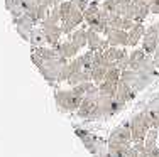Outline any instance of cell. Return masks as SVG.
I'll use <instances>...</instances> for the list:
<instances>
[{
    "label": "cell",
    "mask_w": 159,
    "mask_h": 157,
    "mask_svg": "<svg viewBox=\"0 0 159 157\" xmlns=\"http://www.w3.org/2000/svg\"><path fill=\"white\" fill-rule=\"evenodd\" d=\"M59 12H61V29L64 36H71V32H75L85 22L83 10H80L71 0H64L63 3H59Z\"/></svg>",
    "instance_id": "cell-1"
},
{
    "label": "cell",
    "mask_w": 159,
    "mask_h": 157,
    "mask_svg": "<svg viewBox=\"0 0 159 157\" xmlns=\"http://www.w3.org/2000/svg\"><path fill=\"white\" fill-rule=\"evenodd\" d=\"M120 80H122L124 83H127L129 86H130L135 93H137V91H142L146 86H149V85L152 83L154 78L147 76V74L139 73L137 69L127 68V69L122 71V74H120Z\"/></svg>",
    "instance_id": "cell-2"
},
{
    "label": "cell",
    "mask_w": 159,
    "mask_h": 157,
    "mask_svg": "<svg viewBox=\"0 0 159 157\" xmlns=\"http://www.w3.org/2000/svg\"><path fill=\"white\" fill-rule=\"evenodd\" d=\"M70 59L66 58H58V59H52V61H46L39 69V73L43 74V78L48 81V83H52V81H59V74H61L63 68L68 64Z\"/></svg>",
    "instance_id": "cell-3"
},
{
    "label": "cell",
    "mask_w": 159,
    "mask_h": 157,
    "mask_svg": "<svg viewBox=\"0 0 159 157\" xmlns=\"http://www.w3.org/2000/svg\"><path fill=\"white\" fill-rule=\"evenodd\" d=\"M24 7H25V14L31 15L37 24H41L48 17L51 3H49V0H24Z\"/></svg>",
    "instance_id": "cell-4"
},
{
    "label": "cell",
    "mask_w": 159,
    "mask_h": 157,
    "mask_svg": "<svg viewBox=\"0 0 159 157\" xmlns=\"http://www.w3.org/2000/svg\"><path fill=\"white\" fill-rule=\"evenodd\" d=\"M151 127H152V123H151V118L149 115H147V111H142V113L135 115L134 118H132V139L135 142H142L146 139L147 132L151 130Z\"/></svg>",
    "instance_id": "cell-5"
},
{
    "label": "cell",
    "mask_w": 159,
    "mask_h": 157,
    "mask_svg": "<svg viewBox=\"0 0 159 157\" xmlns=\"http://www.w3.org/2000/svg\"><path fill=\"white\" fill-rule=\"evenodd\" d=\"M39 25H41V29L44 31V36H46V42H48V46L56 47L59 42H61V36H63L61 24H58V22H52L51 19H48V17H46Z\"/></svg>",
    "instance_id": "cell-6"
},
{
    "label": "cell",
    "mask_w": 159,
    "mask_h": 157,
    "mask_svg": "<svg viewBox=\"0 0 159 157\" xmlns=\"http://www.w3.org/2000/svg\"><path fill=\"white\" fill-rule=\"evenodd\" d=\"M105 56H107L108 61H110L113 66H117L119 69L124 71V69L129 68V51H127V47L110 46L105 51Z\"/></svg>",
    "instance_id": "cell-7"
},
{
    "label": "cell",
    "mask_w": 159,
    "mask_h": 157,
    "mask_svg": "<svg viewBox=\"0 0 159 157\" xmlns=\"http://www.w3.org/2000/svg\"><path fill=\"white\" fill-rule=\"evenodd\" d=\"M141 47L147 54L152 56L154 51L159 47V27H157V22L146 29V34H144L142 41H141Z\"/></svg>",
    "instance_id": "cell-8"
},
{
    "label": "cell",
    "mask_w": 159,
    "mask_h": 157,
    "mask_svg": "<svg viewBox=\"0 0 159 157\" xmlns=\"http://www.w3.org/2000/svg\"><path fill=\"white\" fill-rule=\"evenodd\" d=\"M54 98H56V103H58L63 110H70V111L75 110V108H80V105L83 102V98L78 96L73 89H71V91H58Z\"/></svg>",
    "instance_id": "cell-9"
},
{
    "label": "cell",
    "mask_w": 159,
    "mask_h": 157,
    "mask_svg": "<svg viewBox=\"0 0 159 157\" xmlns=\"http://www.w3.org/2000/svg\"><path fill=\"white\" fill-rule=\"evenodd\" d=\"M12 22H14V25H16V32L25 41V42H29L31 31L37 25V22L34 20L31 15H27V14H24V15H20V17L12 19Z\"/></svg>",
    "instance_id": "cell-10"
},
{
    "label": "cell",
    "mask_w": 159,
    "mask_h": 157,
    "mask_svg": "<svg viewBox=\"0 0 159 157\" xmlns=\"http://www.w3.org/2000/svg\"><path fill=\"white\" fill-rule=\"evenodd\" d=\"M105 37L108 39L110 46L129 47V31H124V29H110Z\"/></svg>",
    "instance_id": "cell-11"
},
{
    "label": "cell",
    "mask_w": 159,
    "mask_h": 157,
    "mask_svg": "<svg viewBox=\"0 0 159 157\" xmlns=\"http://www.w3.org/2000/svg\"><path fill=\"white\" fill-rule=\"evenodd\" d=\"M100 12H102V7H100V3H98V0H92L88 9L83 12L85 24L88 25V27H97L98 22H100Z\"/></svg>",
    "instance_id": "cell-12"
},
{
    "label": "cell",
    "mask_w": 159,
    "mask_h": 157,
    "mask_svg": "<svg viewBox=\"0 0 159 157\" xmlns=\"http://www.w3.org/2000/svg\"><path fill=\"white\" fill-rule=\"evenodd\" d=\"M56 49L61 52V56H63V58H66V59H73V58H76V56H80V51H81V49H80V47H78L71 39L61 41V42H59L58 46H56Z\"/></svg>",
    "instance_id": "cell-13"
},
{
    "label": "cell",
    "mask_w": 159,
    "mask_h": 157,
    "mask_svg": "<svg viewBox=\"0 0 159 157\" xmlns=\"http://www.w3.org/2000/svg\"><path fill=\"white\" fill-rule=\"evenodd\" d=\"M146 25L144 22H135L134 27L129 31V47H137V44L142 41L144 34H146Z\"/></svg>",
    "instance_id": "cell-14"
},
{
    "label": "cell",
    "mask_w": 159,
    "mask_h": 157,
    "mask_svg": "<svg viewBox=\"0 0 159 157\" xmlns=\"http://www.w3.org/2000/svg\"><path fill=\"white\" fill-rule=\"evenodd\" d=\"M31 51H32V52H37V54H39L41 58L44 59V63L61 58V52L56 49V47H52V46H39V47H32Z\"/></svg>",
    "instance_id": "cell-15"
},
{
    "label": "cell",
    "mask_w": 159,
    "mask_h": 157,
    "mask_svg": "<svg viewBox=\"0 0 159 157\" xmlns=\"http://www.w3.org/2000/svg\"><path fill=\"white\" fill-rule=\"evenodd\" d=\"M70 39L73 41L75 44L80 47V49H83V47H86V44H88V25H83V27H78L75 32H71Z\"/></svg>",
    "instance_id": "cell-16"
},
{
    "label": "cell",
    "mask_w": 159,
    "mask_h": 157,
    "mask_svg": "<svg viewBox=\"0 0 159 157\" xmlns=\"http://www.w3.org/2000/svg\"><path fill=\"white\" fill-rule=\"evenodd\" d=\"M134 7H135V22H144L147 19V15L151 14L149 9V0H134Z\"/></svg>",
    "instance_id": "cell-17"
},
{
    "label": "cell",
    "mask_w": 159,
    "mask_h": 157,
    "mask_svg": "<svg viewBox=\"0 0 159 157\" xmlns=\"http://www.w3.org/2000/svg\"><path fill=\"white\" fill-rule=\"evenodd\" d=\"M5 9H7V12L12 15V19L20 17L25 14L24 0H5Z\"/></svg>",
    "instance_id": "cell-18"
},
{
    "label": "cell",
    "mask_w": 159,
    "mask_h": 157,
    "mask_svg": "<svg viewBox=\"0 0 159 157\" xmlns=\"http://www.w3.org/2000/svg\"><path fill=\"white\" fill-rule=\"evenodd\" d=\"M147 52L142 49V47H134L130 52H129V68H137V64H141L144 59L147 58Z\"/></svg>",
    "instance_id": "cell-19"
},
{
    "label": "cell",
    "mask_w": 159,
    "mask_h": 157,
    "mask_svg": "<svg viewBox=\"0 0 159 157\" xmlns=\"http://www.w3.org/2000/svg\"><path fill=\"white\" fill-rule=\"evenodd\" d=\"M29 44H31V47H39V46H44L46 42V36H44V31L39 27H34L31 31V36H29Z\"/></svg>",
    "instance_id": "cell-20"
},
{
    "label": "cell",
    "mask_w": 159,
    "mask_h": 157,
    "mask_svg": "<svg viewBox=\"0 0 159 157\" xmlns=\"http://www.w3.org/2000/svg\"><path fill=\"white\" fill-rule=\"evenodd\" d=\"M157 135H159V130L157 129H152V130H149L147 132V135H146V150H147V154L149 155H152V152L156 150V142H157Z\"/></svg>",
    "instance_id": "cell-21"
},
{
    "label": "cell",
    "mask_w": 159,
    "mask_h": 157,
    "mask_svg": "<svg viewBox=\"0 0 159 157\" xmlns=\"http://www.w3.org/2000/svg\"><path fill=\"white\" fill-rule=\"evenodd\" d=\"M85 81H92V71H90V69H81V71H78L75 76H71L70 80H68V83L73 85V86H76V85L85 83Z\"/></svg>",
    "instance_id": "cell-22"
},
{
    "label": "cell",
    "mask_w": 159,
    "mask_h": 157,
    "mask_svg": "<svg viewBox=\"0 0 159 157\" xmlns=\"http://www.w3.org/2000/svg\"><path fill=\"white\" fill-rule=\"evenodd\" d=\"M107 71H108L107 66H93L92 68V81L95 85H100L105 80V76H107Z\"/></svg>",
    "instance_id": "cell-23"
},
{
    "label": "cell",
    "mask_w": 159,
    "mask_h": 157,
    "mask_svg": "<svg viewBox=\"0 0 159 157\" xmlns=\"http://www.w3.org/2000/svg\"><path fill=\"white\" fill-rule=\"evenodd\" d=\"M100 7L110 15H119V0H103Z\"/></svg>",
    "instance_id": "cell-24"
},
{
    "label": "cell",
    "mask_w": 159,
    "mask_h": 157,
    "mask_svg": "<svg viewBox=\"0 0 159 157\" xmlns=\"http://www.w3.org/2000/svg\"><path fill=\"white\" fill-rule=\"evenodd\" d=\"M80 61H81V64H83V69L92 71V68H93V51L88 49L86 52L80 54Z\"/></svg>",
    "instance_id": "cell-25"
},
{
    "label": "cell",
    "mask_w": 159,
    "mask_h": 157,
    "mask_svg": "<svg viewBox=\"0 0 159 157\" xmlns=\"http://www.w3.org/2000/svg\"><path fill=\"white\" fill-rule=\"evenodd\" d=\"M31 61L34 63V66H36V68H41V66L44 64V59L41 58L37 52H32V51H31Z\"/></svg>",
    "instance_id": "cell-26"
},
{
    "label": "cell",
    "mask_w": 159,
    "mask_h": 157,
    "mask_svg": "<svg viewBox=\"0 0 159 157\" xmlns=\"http://www.w3.org/2000/svg\"><path fill=\"white\" fill-rule=\"evenodd\" d=\"M71 2H73L80 10H83V12H85V10L88 9V5H90V2H92V0H71Z\"/></svg>",
    "instance_id": "cell-27"
},
{
    "label": "cell",
    "mask_w": 159,
    "mask_h": 157,
    "mask_svg": "<svg viewBox=\"0 0 159 157\" xmlns=\"http://www.w3.org/2000/svg\"><path fill=\"white\" fill-rule=\"evenodd\" d=\"M151 14H159V0H149Z\"/></svg>",
    "instance_id": "cell-28"
},
{
    "label": "cell",
    "mask_w": 159,
    "mask_h": 157,
    "mask_svg": "<svg viewBox=\"0 0 159 157\" xmlns=\"http://www.w3.org/2000/svg\"><path fill=\"white\" fill-rule=\"evenodd\" d=\"M152 61H154V64H156V68L159 71V47L156 51H154V54H152Z\"/></svg>",
    "instance_id": "cell-29"
},
{
    "label": "cell",
    "mask_w": 159,
    "mask_h": 157,
    "mask_svg": "<svg viewBox=\"0 0 159 157\" xmlns=\"http://www.w3.org/2000/svg\"><path fill=\"white\" fill-rule=\"evenodd\" d=\"M63 2H64V0H49V3H51V9H52V7H58L59 3H63Z\"/></svg>",
    "instance_id": "cell-30"
},
{
    "label": "cell",
    "mask_w": 159,
    "mask_h": 157,
    "mask_svg": "<svg viewBox=\"0 0 159 157\" xmlns=\"http://www.w3.org/2000/svg\"><path fill=\"white\" fill-rule=\"evenodd\" d=\"M157 27H159V20H157Z\"/></svg>",
    "instance_id": "cell-31"
},
{
    "label": "cell",
    "mask_w": 159,
    "mask_h": 157,
    "mask_svg": "<svg viewBox=\"0 0 159 157\" xmlns=\"http://www.w3.org/2000/svg\"><path fill=\"white\" fill-rule=\"evenodd\" d=\"M157 130H159V129H157Z\"/></svg>",
    "instance_id": "cell-32"
}]
</instances>
